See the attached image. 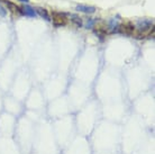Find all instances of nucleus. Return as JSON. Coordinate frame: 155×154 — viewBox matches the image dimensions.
<instances>
[{
    "mask_svg": "<svg viewBox=\"0 0 155 154\" xmlns=\"http://www.w3.org/2000/svg\"><path fill=\"white\" fill-rule=\"evenodd\" d=\"M154 28L153 20L148 19H140L136 22L135 29H137V34H134L136 38H144L147 32H151Z\"/></svg>",
    "mask_w": 155,
    "mask_h": 154,
    "instance_id": "f257e3e1",
    "label": "nucleus"
},
{
    "mask_svg": "<svg viewBox=\"0 0 155 154\" xmlns=\"http://www.w3.org/2000/svg\"><path fill=\"white\" fill-rule=\"evenodd\" d=\"M68 20L69 19H68L65 14H63V12H52V22L54 24V26L56 27L65 26L66 24H68Z\"/></svg>",
    "mask_w": 155,
    "mask_h": 154,
    "instance_id": "f03ea898",
    "label": "nucleus"
},
{
    "mask_svg": "<svg viewBox=\"0 0 155 154\" xmlns=\"http://www.w3.org/2000/svg\"><path fill=\"white\" fill-rule=\"evenodd\" d=\"M117 33H120V34H124V35H134L135 34V26L132 23H129V22H127V23H121L118 25Z\"/></svg>",
    "mask_w": 155,
    "mask_h": 154,
    "instance_id": "7ed1b4c3",
    "label": "nucleus"
},
{
    "mask_svg": "<svg viewBox=\"0 0 155 154\" xmlns=\"http://www.w3.org/2000/svg\"><path fill=\"white\" fill-rule=\"evenodd\" d=\"M4 4L7 6L8 10H10L12 14H16V15H23V12H21V7H18L16 4L9 1V0H2Z\"/></svg>",
    "mask_w": 155,
    "mask_h": 154,
    "instance_id": "20e7f679",
    "label": "nucleus"
},
{
    "mask_svg": "<svg viewBox=\"0 0 155 154\" xmlns=\"http://www.w3.org/2000/svg\"><path fill=\"white\" fill-rule=\"evenodd\" d=\"M75 10L84 12V14H93V12H96V8L92 6H88V5H78L75 7Z\"/></svg>",
    "mask_w": 155,
    "mask_h": 154,
    "instance_id": "39448f33",
    "label": "nucleus"
},
{
    "mask_svg": "<svg viewBox=\"0 0 155 154\" xmlns=\"http://www.w3.org/2000/svg\"><path fill=\"white\" fill-rule=\"evenodd\" d=\"M21 12H23V15L27 16V17H31V18H34V17H36V12L35 9L33 7H31V6H24V7H21Z\"/></svg>",
    "mask_w": 155,
    "mask_h": 154,
    "instance_id": "423d86ee",
    "label": "nucleus"
},
{
    "mask_svg": "<svg viewBox=\"0 0 155 154\" xmlns=\"http://www.w3.org/2000/svg\"><path fill=\"white\" fill-rule=\"evenodd\" d=\"M36 14H38L42 18H44L45 20H51V17L48 15V12H47L45 8H42V7H37L35 9Z\"/></svg>",
    "mask_w": 155,
    "mask_h": 154,
    "instance_id": "0eeeda50",
    "label": "nucleus"
},
{
    "mask_svg": "<svg viewBox=\"0 0 155 154\" xmlns=\"http://www.w3.org/2000/svg\"><path fill=\"white\" fill-rule=\"evenodd\" d=\"M70 18H71V22L75 25V26L78 27H82V25H83V23H82V18H80L79 16L77 15H71L70 16Z\"/></svg>",
    "mask_w": 155,
    "mask_h": 154,
    "instance_id": "6e6552de",
    "label": "nucleus"
},
{
    "mask_svg": "<svg viewBox=\"0 0 155 154\" xmlns=\"http://www.w3.org/2000/svg\"><path fill=\"white\" fill-rule=\"evenodd\" d=\"M96 23H97V20H96V19H92V18H89V19L87 20V24H85V27H87V28H94V26H96Z\"/></svg>",
    "mask_w": 155,
    "mask_h": 154,
    "instance_id": "1a4fd4ad",
    "label": "nucleus"
},
{
    "mask_svg": "<svg viewBox=\"0 0 155 154\" xmlns=\"http://www.w3.org/2000/svg\"><path fill=\"white\" fill-rule=\"evenodd\" d=\"M0 15H1V16H6V15H7V10H6V9H5L2 6H1V5H0Z\"/></svg>",
    "mask_w": 155,
    "mask_h": 154,
    "instance_id": "9d476101",
    "label": "nucleus"
},
{
    "mask_svg": "<svg viewBox=\"0 0 155 154\" xmlns=\"http://www.w3.org/2000/svg\"><path fill=\"white\" fill-rule=\"evenodd\" d=\"M18 1H20V2H26V4H27L29 0H18Z\"/></svg>",
    "mask_w": 155,
    "mask_h": 154,
    "instance_id": "9b49d317",
    "label": "nucleus"
}]
</instances>
